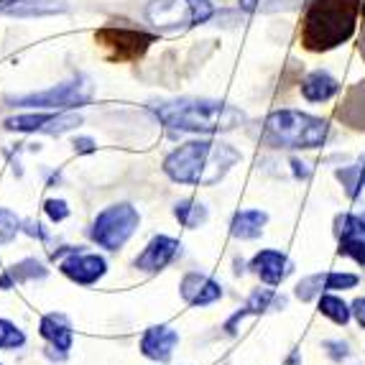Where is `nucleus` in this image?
Wrapping results in <instances>:
<instances>
[{
    "label": "nucleus",
    "mask_w": 365,
    "mask_h": 365,
    "mask_svg": "<svg viewBox=\"0 0 365 365\" xmlns=\"http://www.w3.org/2000/svg\"><path fill=\"white\" fill-rule=\"evenodd\" d=\"M240 161L237 148L222 140H187L164 161V171L171 182L215 187L220 179Z\"/></svg>",
    "instance_id": "obj_1"
},
{
    "label": "nucleus",
    "mask_w": 365,
    "mask_h": 365,
    "mask_svg": "<svg viewBox=\"0 0 365 365\" xmlns=\"http://www.w3.org/2000/svg\"><path fill=\"white\" fill-rule=\"evenodd\" d=\"M363 0H312L304 16L302 41L312 51H327L345 43L358 26Z\"/></svg>",
    "instance_id": "obj_2"
},
{
    "label": "nucleus",
    "mask_w": 365,
    "mask_h": 365,
    "mask_svg": "<svg viewBox=\"0 0 365 365\" xmlns=\"http://www.w3.org/2000/svg\"><path fill=\"white\" fill-rule=\"evenodd\" d=\"M156 115L169 128L187 133H220V130H232L245 120L237 108L217 100H177L158 105Z\"/></svg>",
    "instance_id": "obj_3"
},
{
    "label": "nucleus",
    "mask_w": 365,
    "mask_h": 365,
    "mask_svg": "<svg viewBox=\"0 0 365 365\" xmlns=\"http://www.w3.org/2000/svg\"><path fill=\"white\" fill-rule=\"evenodd\" d=\"M327 133V120L299 110H276L263 123V143L271 148H319Z\"/></svg>",
    "instance_id": "obj_4"
},
{
    "label": "nucleus",
    "mask_w": 365,
    "mask_h": 365,
    "mask_svg": "<svg viewBox=\"0 0 365 365\" xmlns=\"http://www.w3.org/2000/svg\"><path fill=\"white\" fill-rule=\"evenodd\" d=\"M140 215L135 207L120 202V205H113V207L103 210L95 220V225L90 230V237L100 248L118 250L128 243L130 235L138 230Z\"/></svg>",
    "instance_id": "obj_5"
},
{
    "label": "nucleus",
    "mask_w": 365,
    "mask_h": 365,
    "mask_svg": "<svg viewBox=\"0 0 365 365\" xmlns=\"http://www.w3.org/2000/svg\"><path fill=\"white\" fill-rule=\"evenodd\" d=\"M146 16L161 31H184L205 24L212 16V6L207 0H153Z\"/></svg>",
    "instance_id": "obj_6"
},
{
    "label": "nucleus",
    "mask_w": 365,
    "mask_h": 365,
    "mask_svg": "<svg viewBox=\"0 0 365 365\" xmlns=\"http://www.w3.org/2000/svg\"><path fill=\"white\" fill-rule=\"evenodd\" d=\"M90 82H67V85H56L51 90L34 92L26 98H16L13 103L24 105V108H77V105L90 103Z\"/></svg>",
    "instance_id": "obj_7"
},
{
    "label": "nucleus",
    "mask_w": 365,
    "mask_h": 365,
    "mask_svg": "<svg viewBox=\"0 0 365 365\" xmlns=\"http://www.w3.org/2000/svg\"><path fill=\"white\" fill-rule=\"evenodd\" d=\"M82 118L74 115V113H59V115H51V113H41V115H16L8 118L6 128L8 130H19V133H49L59 135L67 133V130L77 128Z\"/></svg>",
    "instance_id": "obj_8"
},
{
    "label": "nucleus",
    "mask_w": 365,
    "mask_h": 365,
    "mask_svg": "<svg viewBox=\"0 0 365 365\" xmlns=\"http://www.w3.org/2000/svg\"><path fill=\"white\" fill-rule=\"evenodd\" d=\"M98 41L113 49V56L118 59H135L148 49L153 36L135 29H103L98 34Z\"/></svg>",
    "instance_id": "obj_9"
},
{
    "label": "nucleus",
    "mask_w": 365,
    "mask_h": 365,
    "mask_svg": "<svg viewBox=\"0 0 365 365\" xmlns=\"http://www.w3.org/2000/svg\"><path fill=\"white\" fill-rule=\"evenodd\" d=\"M250 268H253V274H256L263 284H268V287H279V284H284V281L294 274V263L289 261L287 253L271 250V248L256 253L253 261H250Z\"/></svg>",
    "instance_id": "obj_10"
},
{
    "label": "nucleus",
    "mask_w": 365,
    "mask_h": 365,
    "mask_svg": "<svg viewBox=\"0 0 365 365\" xmlns=\"http://www.w3.org/2000/svg\"><path fill=\"white\" fill-rule=\"evenodd\" d=\"M105 268H108V263L98 253H79L77 250L67 261H61V274L67 276L69 281H74V284H79V287H90L98 279H103Z\"/></svg>",
    "instance_id": "obj_11"
},
{
    "label": "nucleus",
    "mask_w": 365,
    "mask_h": 365,
    "mask_svg": "<svg viewBox=\"0 0 365 365\" xmlns=\"http://www.w3.org/2000/svg\"><path fill=\"white\" fill-rule=\"evenodd\" d=\"M179 253H182V243L179 240H174L169 235H156L143 248V253L135 258V268L146 271V274H156V271H164Z\"/></svg>",
    "instance_id": "obj_12"
},
{
    "label": "nucleus",
    "mask_w": 365,
    "mask_h": 365,
    "mask_svg": "<svg viewBox=\"0 0 365 365\" xmlns=\"http://www.w3.org/2000/svg\"><path fill=\"white\" fill-rule=\"evenodd\" d=\"M177 342H179L177 329L166 327V324H153L140 337V353L146 355V358L156 360V363H169Z\"/></svg>",
    "instance_id": "obj_13"
},
{
    "label": "nucleus",
    "mask_w": 365,
    "mask_h": 365,
    "mask_svg": "<svg viewBox=\"0 0 365 365\" xmlns=\"http://www.w3.org/2000/svg\"><path fill=\"white\" fill-rule=\"evenodd\" d=\"M179 292H182L184 302L192 307H207L222 297V289H220L217 281H212L205 274H197V271L184 276L182 284H179Z\"/></svg>",
    "instance_id": "obj_14"
},
{
    "label": "nucleus",
    "mask_w": 365,
    "mask_h": 365,
    "mask_svg": "<svg viewBox=\"0 0 365 365\" xmlns=\"http://www.w3.org/2000/svg\"><path fill=\"white\" fill-rule=\"evenodd\" d=\"M41 337L51 345V350H59L61 355L72 347V327H69L67 317L61 314H46L38 324Z\"/></svg>",
    "instance_id": "obj_15"
},
{
    "label": "nucleus",
    "mask_w": 365,
    "mask_h": 365,
    "mask_svg": "<svg viewBox=\"0 0 365 365\" xmlns=\"http://www.w3.org/2000/svg\"><path fill=\"white\" fill-rule=\"evenodd\" d=\"M67 11L64 0H0V13L11 16H49Z\"/></svg>",
    "instance_id": "obj_16"
},
{
    "label": "nucleus",
    "mask_w": 365,
    "mask_h": 365,
    "mask_svg": "<svg viewBox=\"0 0 365 365\" xmlns=\"http://www.w3.org/2000/svg\"><path fill=\"white\" fill-rule=\"evenodd\" d=\"M337 92H340V82H337L332 74L322 72V69L312 72L309 77L302 82V95H304V100H309V103H327L329 98H335Z\"/></svg>",
    "instance_id": "obj_17"
},
{
    "label": "nucleus",
    "mask_w": 365,
    "mask_h": 365,
    "mask_svg": "<svg viewBox=\"0 0 365 365\" xmlns=\"http://www.w3.org/2000/svg\"><path fill=\"white\" fill-rule=\"evenodd\" d=\"M274 299H276V294L271 292V289H258V292H253L248 302H245L243 309L235 312V314H232L230 319L225 322V332H227V335H235L237 324L243 322L245 317H248V314H263V312L271 307V302H274Z\"/></svg>",
    "instance_id": "obj_18"
},
{
    "label": "nucleus",
    "mask_w": 365,
    "mask_h": 365,
    "mask_svg": "<svg viewBox=\"0 0 365 365\" xmlns=\"http://www.w3.org/2000/svg\"><path fill=\"white\" fill-rule=\"evenodd\" d=\"M268 222V215L261 210H243L232 217L230 232L240 240H253L263 232V225Z\"/></svg>",
    "instance_id": "obj_19"
},
{
    "label": "nucleus",
    "mask_w": 365,
    "mask_h": 365,
    "mask_svg": "<svg viewBox=\"0 0 365 365\" xmlns=\"http://www.w3.org/2000/svg\"><path fill=\"white\" fill-rule=\"evenodd\" d=\"M335 177L350 200H358L365 192V166H342L335 171Z\"/></svg>",
    "instance_id": "obj_20"
},
{
    "label": "nucleus",
    "mask_w": 365,
    "mask_h": 365,
    "mask_svg": "<svg viewBox=\"0 0 365 365\" xmlns=\"http://www.w3.org/2000/svg\"><path fill=\"white\" fill-rule=\"evenodd\" d=\"M319 312H322L327 319H332L335 324H342V327H345V324L350 322V317H353V309H350L340 297H335V294H322V297H319Z\"/></svg>",
    "instance_id": "obj_21"
},
{
    "label": "nucleus",
    "mask_w": 365,
    "mask_h": 365,
    "mask_svg": "<svg viewBox=\"0 0 365 365\" xmlns=\"http://www.w3.org/2000/svg\"><path fill=\"white\" fill-rule=\"evenodd\" d=\"M174 215H177V220L184 227H200L207 222V207L200 205V202H192V200L179 202L177 207H174Z\"/></svg>",
    "instance_id": "obj_22"
},
{
    "label": "nucleus",
    "mask_w": 365,
    "mask_h": 365,
    "mask_svg": "<svg viewBox=\"0 0 365 365\" xmlns=\"http://www.w3.org/2000/svg\"><path fill=\"white\" fill-rule=\"evenodd\" d=\"M307 0H240V8L245 11H263V13H279V11H294L304 6Z\"/></svg>",
    "instance_id": "obj_23"
},
{
    "label": "nucleus",
    "mask_w": 365,
    "mask_h": 365,
    "mask_svg": "<svg viewBox=\"0 0 365 365\" xmlns=\"http://www.w3.org/2000/svg\"><path fill=\"white\" fill-rule=\"evenodd\" d=\"M26 345V335L8 319H0V347L3 350H16Z\"/></svg>",
    "instance_id": "obj_24"
},
{
    "label": "nucleus",
    "mask_w": 365,
    "mask_h": 365,
    "mask_svg": "<svg viewBox=\"0 0 365 365\" xmlns=\"http://www.w3.org/2000/svg\"><path fill=\"white\" fill-rule=\"evenodd\" d=\"M358 284L360 279L355 274H342V271L324 274V292H347V289H355Z\"/></svg>",
    "instance_id": "obj_25"
},
{
    "label": "nucleus",
    "mask_w": 365,
    "mask_h": 365,
    "mask_svg": "<svg viewBox=\"0 0 365 365\" xmlns=\"http://www.w3.org/2000/svg\"><path fill=\"white\" fill-rule=\"evenodd\" d=\"M46 276V268L38 261L29 258V261H21L19 266L11 268V279L13 281H29V279H43Z\"/></svg>",
    "instance_id": "obj_26"
},
{
    "label": "nucleus",
    "mask_w": 365,
    "mask_h": 365,
    "mask_svg": "<svg viewBox=\"0 0 365 365\" xmlns=\"http://www.w3.org/2000/svg\"><path fill=\"white\" fill-rule=\"evenodd\" d=\"M19 230H21V220L16 217V212L0 207V243L3 245L11 243L13 237L19 235Z\"/></svg>",
    "instance_id": "obj_27"
},
{
    "label": "nucleus",
    "mask_w": 365,
    "mask_h": 365,
    "mask_svg": "<svg viewBox=\"0 0 365 365\" xmlns=\"http://www.w3.org/2000/svg\"><path fill=\"white\" fill-rule=\"evenodd\" d=\"M322 292H324V274L309 276V279L299 281V287H297V297L302 299V302H312V299L322 297Z\"/></svg>",
    "instance_id": "obj_28"
},
{
    "label": "nucleus",
    "mask_w": 365,
    "mask_h": 365,
    "mask_svg": "<svg viewBox=\"0 0 365 365\" xmlns=\"http://www.w3.org/2000/svg\"><path fill=\"white\" fill-rule=\"evenodd\" d=\"M43 212L49 215L51 222H61V220L69 217V207L64 200H46L43 202Z\"/></svg>",
    "instance_id": "obj_29"
},
{
    "label": "nucleus",
    "mask_w": 365,
    "mask_h": 365,
    "mask_svg": "<svg viewBox=\"0 0 365 365\" xmlns=\"http://www.w3.org/2000/svg\"><path fill=\"white\" fill-rule=\"evenodd\" d=\"M324 350H329V358H332V360H342V358H347V355H350L347 345H345V342H340V340H327V342H324Z\"/></svg>",
    "instance_id": "obj_30"
},
{
    "label": "nucleus",
    "mask_w": 365,
    "mask_h": 365,
    "mask_svg": "<svg viewBox=\"0 0 365 365\" xmlns=\"http://www.w3.org/2000/svg\"><path fill=\"white\" fill-rule=\"evenodd\" d=\"M350 309H353V317H355V322L360 324V329H365V297L355 299L353 304H350Z\"/></svg>",
    "instance_id": "obj_31"
},
{
    "label": "nucleus",
    "mask_w": 365,
    "mask_h": 365,
    "mask_svg": "<svg viewBox=\"0 0 365 365\" xmlns=\"http://www.w3.org/2000/svg\"><path fill=\"white\" fill-rule=\"evenodd\" d=\"M72 146H74V151H77V153H92L95 148H98L92 138H74Z\"/></svg>",
    "instance_id": "obj_32"
},
{
    "label": "nucleus",
    "mask_w": 365,
    "mask_h": 365,
    "mask_svg": "<svg viewBox=\"0 0 365 365\" xmlns=\"http://www.w3.org/2000/svg\"><path fill=\"white\" fill-rule=\"evenodd\" d=\"M292 166H294V174H297V177H309L312 174V169L309 166L304 164V161H299V158H292Z\"/></svg>",
    "instance_id": "obj_33"
},
{
    "label": "nucleus",
    "mask_w": 365,
    "mask_h": 365,
    "mask_svg": "<svg viewBox=\"0 0 365 365\" xmlns=\"http://www.w3.org/2000/svg\"><path fill=\"white\" fill-rule=\"evenodd\" d=\"M358 222H360V230L365 232V212H363V215H358Z\"/></svg>",
    "instance_id": "obj_34"
}]
</instances>
